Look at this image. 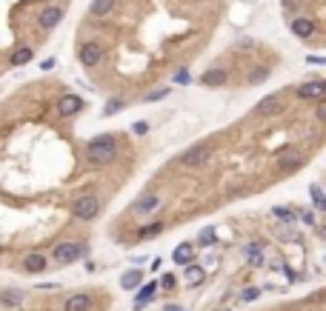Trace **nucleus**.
Here are the masks:
<instances>
[{
  "label": "nucleus",
  "instance_id": "nucleus-18",
  "mask_svg": "<svg viewBox=\"0 0 326 311\" xmlns=\"http://www.w3.org/2000/svg\"><path fill=\"white\" fill-rule=\"evenodd\" d=\"M192 254H195V248H192V243H181V246L174 248L172 260L178 263V266H189V260H192Z\"/></svg>",
  "mask_w": 326,
  "mask_h": 311
},
{
  "label": "nucleus",
  "instance_id": "nucleus-27",
  "mask_svg": "<svg viewBox=\"0 0 326 311\" xmlns=\"http://www.w3.org/2000/svg\"><path fill=\"white\" fill-rule=\"evenodd\" d=\"M246 257H249V263L261 266V263H263V257H261V243H249V246H246Z\"/></svg>",
  "mask_w": 326,
  "mask_h": 311
},
{
  "label": "nucleus",
  "instance_id": "nucleus-8",
  "mask_svg": "<svg viewBox=\"0 0 326 311\" xmlns=\"http://www.w3.org/2000/svg\"><path fill=\"white\" fill-rule=\"evenodd\" d=\"M37 20H40V29H58L60 26V20H63V9L60 6H46L43 12H40V17H37Z\"/></svg>",
  "mask_w": 326,
  "mask_h": 311
},
{
  "label": "nucleus",
  "instance_id": "nucleus-23",
  "mask_svg": "<svg viewBox=\"0 0 326 311\" xmlns=\"http://www.w3.org/2000/svg\"><path fill=\"white\" fill-rule=\"evenodd\" d=\"M26 268H29L32 274L43 271V268H46V257H43V254H29V257H26Z\"/></svg>",
  "mask_w": 326,
  "mask_h": 311
},
{
  "label": "nucleus",
  "instance_id": "nucleus-31",
  "mask_svg": "<svg viewBox=\"0 0 326 311\" xmlns=\"http://www.w3.org/2000/svg\"><path fill=\"white\" fill-rule=\"evenodd\" d=\"M132 131H135V134H146V131H149V123H146V120H138V123H132Z\"/></svg>",
  "mask_w": 326,
  "mask_h": 311
},
{
  "label": "nucleus",
  "instance_id": "nucleus-35",
  "mask_svg": "<svg viewBox=\"0 0 326 311\" xmlns=\"http://www.w3.org/2000/svg\"><path fill=\"white\" fill-rule=\"evenodd\" d=\"M300 217H304L306 225H315V214H312V211H300Z\"/></svg>",
  "mask_w": 326,
  "mask_h": 311
},
{
  "label": "nucleus",
  "instance_id": "nucleus-22",
  "mask_svg": "<svg viewBox=\"0 0 326 311\" xmlns=\"http://www.w3.org/2000/svg\"><path fill=\"white\" fill-rule=\"evenodd\" d=\"M309 194H312V206L318 211H323L326 209V194H323V188L318 186V183H312L309 186Z\"/></svg>",
  "mask_w": 326,
  "mask_h": 311
},
{
  "label": "nucleus",
  "instance_id": "nucleus-5",
  "mask_svg": "<svg viewBox=\"0 0 326 311\" xmlns=\"http://www.w3.org/2000/svg\"><path fill=\"white\" fill-rule=\"evenodd\" d=\"M209 146L206 143H197L192 146V149H186V152L181 154V163L183 166H200V163H206V157H209Z\"/></svg>",
  "mask_w": 326,
  "mask_h": 311
},
{
  "label": "nucleus",
  "instance_id": "nucleus-19",
  "mask_svg": "<svg viewBox=\"0 0 326 311\" xmlns=\"http://www.w3.org/2000/svg\"><path fill=\"white\" fill-rule=\"evenodd\" d=\"M112 9H115V0H92L89 15H92V17H106Z\"/></svg>",
  "mask_w": 326,
  "mask_h": 311
},
{
  "label": "nucleus",
  "instance_id": "nucleus-11",
  "mask_svg": "<svg viewBox=\"0 0 326 311\" xmlns=\"http://www.w3.org/2000/svg\"><path fill=\"white\" fill-rule=\"evenodd\" d=\"M92 308V294H72L69 300L63 303V311H89Z\"/></svg>",
  "mask_w": 326,
  "mask_h": 311
},
{
  "label": "nucleus",
  "instance_id": "nucleus-7",
  "mask_svg": "<svg viewBox=\"0 0 326 311\" xmlns=\"http://www.w3.org/2000/svg\"><path fill=\"white\" fill-rule=\"evenodd\" d=\"M283 106V97L281 94H269V97H263V100H258V106H255V115H261V117H272L278 115Z\"/></svg>",
  "mask_w": 326,
  "mask_h": 311
},
{
  "label": "nucleus",
  "instance_id": "nucleus-3",
  "mask_svg": "<svg viewBox=\"0 0 326 311\" xmlns=\"http://www.w3.org/2000/svg\"><path fill=\"white\" fill-rule=\"evenodd\" d=\"M97 211H101V200L94 194H83L72 203L74 220H92V217H97Z\"/></svg>",
  "mask_w": 326,
  "mask_h": 311
},
{
  "label": "nucleus",
  "instance_id": "nucleus-36",
  "mask_svg": "<svg viewBox=\"0 0 326 311\" xmlns=\"http://www.w3.org/2000/svg\"><path fill=\"white\" fill-rule=\"evenodd\" d=\"M174 80H178V83H189V72H178V77H174Z\"/></svg>",
  "mask_w": 326,
  "mask_h": 311
},
{
  "label": "nucleus",
  "instance_id": "nucleus-29",
  "mask_svg": "<svg viewBox=\"0 0 326 311\" xmlns=\"http://www.w3.org/2000/svg\"><path fill=\"white\" fill-rule=\"evenodd\" d=\"M200 243H203V246H209V243H215V229H212V225L200 232Z\"/></svg>",
  "mask_w": 326,
  "mask_h": 311
},
{
  "label": "nucleus",
  "instance_id": "nucleus-28",
  "mask_svg": "<svg viewBox=\"0 0 326 311\" xmlns=\"http://www.w3.org/2000/svg\"><path fill=\"white\" fill-rule=\"evenodd\" d=\"M169 94H172V89H152L143 100L146 103H158V100H163V97H169Z\"/></svg>",
  "mask_w": 326,
  "mask_h": 311
},
{
  "label": "nucleus",
  "instance_id": "nucleus-14",
  "mask_svg": "<svg viewBox=\"0 0 326 311\" xmlns=\"http://www.w3.org/2000/svg\"><path fill=\"white\" fill-rule=\"evenodd\" d=\"M160 209V197L158 194H146V197H140L138 203H135V211L138 214H152V211H158Z\"/></svg>",
  "mask_w": 326,
  "mask_h": 311
},
{
  "label": "nucleus",
  "instance_id": "nucleus-1",
  "mask_svg": "<svg viewBox=\"0 0 326 311\" xmlns=\"http://www.w3.org/2000/svg\"><path fill=\"white\" fill-rule=\"evenodd\" d=\"M86 157L94 166H106L117 157V140L115 134H97L94 140H89L86 146Z\"/></svg>",
  "mask_w": 326,
  "mask_h": 311
},
{
  "label": "nucleus",
  "instance_id": "nucleus-21",
  "mask_svg": "<svg viewBox=\"0 0 326 311\" xmlns=\"http://www.w3.org/2000/svg\"><path fill=\"white\" fill-rule=\"evenodd\" d=\"M140 282H143V271H126L123 277H120V289H126V291H132V289H138Z\"/></svg>",
  "mask_w": 326,
  "mask_h": 311
},
{
  "label": "nucleus",
  "instance_id": "nucleus-16",
  "mask_svg": "<svg viewBox=\"0 0 326 311\" xmlns=\"http://www.w3.org/2000/svg\"><path fill=\"white\" fill-rule=\"evenodd\" d=\"M23 300H26V294L17 289H9L0 294V305H6V308H17V305H23Z\"/></svg>",
  "mask_w": 326,
  "mask_h": 311
},
{
  "label": "nucleus",
  "instance_id": "nucleus-26",
  "mask_svg": "<svg viewBox=\"0 0 326 311\" xmlns=\"http://www.w3.org/2000/svg\"><path fill=\"white\" fill-rule=\"evenodd\" d=\"M272 214H275V217L281 220L283 225H292V223H295V211H289V209H281V206H275V209H272Z\"/></svg>",
  "mask_w": 326,
  "mask_h": 311
},
{
  "label": "nucleus",
  "instance_id": "nucleus-6",
  "mask_svg": "<svg viewBox=\"0 0 326 311\" xmlns=\"http://www.w3.org/2000/svg\"><path fill=\"white\" fill-rule=\"evenodd\" d=\"M323 94H326L323 80H309V83H300V86H297V97H300V100H320Z\"/></svg>",
  "mask_w": 326,
  "mask_h": 311
},
{
  "label": "nucleus",
  "instance_id": "nucleus-4",
  "mask_svg": "<svg viewBox=\"0 0 326 311\" xmlns=\"http://www.w3.org/2000/svg\"><path fill=\"white\" fill-rule=\"evenodd\" d=\"M101 60H103V49H101L97 40H89V43L80 46V63L83 66L94 69V66H101Z\"/></svg>",
  "mask_w": 326,
  "mask_h": 311
},
{
  "label": "nucleus",
  "instance_id": "nucleus-30",
  "mask_svg": "<svg viewBox=\"0 0 326 311\" xmlns=\"http://www.w3.org/2000/svg\"><path fill=\"white\" fill-rule=\"evenodd\" d=\"M261 297V289H246L243 294H240V300H246V303H252V300H258Z\"/></svg>",
  "mask_w": 326,
  "mask_h": 311
},
{
  "label": "nucleus",
  "instance_id": "nucleus-2",
  "mask_svg": "<svg viewBox=\"0 0 326 311\" xmlns=\"http://www.w3.org/2000/svg\"><path fill=\"white\" fill-rule=\"evenodd\" d=\"M83 254H86L83 243H58L55 251H52V257H55V263H60V266H69V263H78Z\"/></svg>",
  "mask_w": 326,
  "mask_h": 311
},
{
  "label": "nucleus",
  "instance_id": "nucleus-17",
  "mask_svg": "<svg viewBox=\"0 0 326 311\" xmlns=\"http://www.w3.org/2000/svg\"><path fill=\"white\" fill-rule=\"evenodd\" d=\"M300 163H304V154H297V152H286L278 157V166H281L283 172H292V168H297Z\"/></svg>",
  "mask_w": 326,
  "mask_h": 311
},
{
  "label": "nucleus",
  "instance_id": "nucleus-9",
  "mask_svg": "<svg viewBox=\"0 0 326 311\" xmlns=\"http://www.w3.org/2000/svg\"><path fill=\"white\" fill-rule=\"evenodd\" d=\"M80 109H83V97H78V94H63L58 100V111L63 117H74Z\"/></svg>",
  "mask_w": 326,
  "mask_h": 311
},
{
  "label": "nucleus",
  "instance_id": "nucleus-13",
  "mask_svg": "<svg viewBox=\"0 0 326 311\" xmlns=\"http://www.w3.org/2000/svg\"><path fill=\"white\" fill-rule=\"evenodd\" d=\"M32 58H35V51H32V46H17V49L12 51V60H9V66H15V69H20V66L32 63Z\"/></svg>",
  "mask_w": 326,
  "mask_h": 311
},
{
  "label": "nucleus",
  "instance_id": "nucleus-24",
  "mask_svg": "<svg viewBox=\"0 0 326 311\" xmlns=\"http://www.w3.org/2000/svg\"><path fill=\"white\" fill-rule=\"evenodd\" d=\"M126 106V100L123 97H109V103L103 106V117H112V115H117V111Z\"/></svg>",
  "mask_w": 326,
  "mask_h": 311
},
{
  "label": "nucleus",
  "instance_id": "nucleus-38",
  "mask_svg": "<svg viewBox=\"0 0 326 311\" xmlns=\"http://www.w3.org/2000/svg\"><path fill=\"white\" fill-rule=\"evenodd\" d=\"M166 311H183L181 305H166Z\"/></svg>",
  "mask_w": 326,
  "mask_h": 311
},
{
  "label": "nucleus",
  "instance_id": "nucleus-10",
  "mask_svg": "<svg viewBox=\"0 0 326 311\" xmlns=\"http://www.w3.org/2000/svg\"><path fill=\"white\" fill-rule=\"evenodd\" d=\"M226 80H229V72H226V69H209V72H203V74H200V83H203L206 89L223 86Z\"/></svg>",
  "mask_w": 326,
  "mask_h": 311
},
{
  "label": "nucleus",
  "instance_id": "nucleus-32",
  "mask_svg": "<svg viewBox=\"0 0 326 311\" xmlns=\"http://www.w3.org/2000/svg\"><path fill=\"white\" fill-rule=\"evenodd\" d=\"M158 286H163V289H172V286H174V277H172V274H163Z\"/></svg>",
  "mask_w": 326,
  "mask_h": 311
},
{
  "label": "nucleus",
  "instance_id": "nucleus-15",
  "mask_svg": "<svg viewBox=\"0 0 326 311\" xmlns=\"http://www.w3.org/2000/svg\"><path fill=\"white\" fill-rule=\"evenodd\" d=\"M183 280H186L189 289H195V286H200V282L206 280V271H203V266H186V271H183Z\"/></svg>",
  "mask_w": 326,
  "mask_h": 311
},
{
  "label": "nucleus",
  "instance_id": "nucleus-37",
  "mask_svg": "<svg viewBox=\"0 0 326 311\" xmlns=\"http://www.w3.org/2000/svg\"><path fill=\"white\" fill-rule=\"evenodd\" d=\"M295 3H297V0H283V9H292Z\"/></svg>",
  "mask_w": 326,
  "mask_h": 311
},
{
  "label": "nucleus",
  "instance_id": "nucleus-12",
  "mask_svg": "<svg viewBox=\"0 0 326 311\" xmlns=\"http://www.w3.org/2000/svg\"><path fill=\"white\" fill-rule=\"evenodd\" d=\"M292 35L300 37V40H309V37L315 35V23H312L309 17H295V20H292Z\"/></svg>",
  "mask_w": 326,
  "mask_h": 311
},
{
  "label": "nucleus",
  "instance_id": "nucleus-33",
  "mask_svg": "<svg viewBox=\"0 0 326 311\" xmlns=\"http://www.w3.org/2000/svg\"><path fill=\"white\" fill-rule=\"evenodd\" d=\"M55 66H58V60H55V58H46L43 63H40V69H43V72H52Z\"/></svg>",
  "mask_w": 326,
  "mask_h": 311
},
{
  "label": "nucleus",
  "instance_id": "nucleus-20",
  "mask_svg": "<svg viewBox=\"0 0 326 311\" xmlns=\"http://www.w3.org/2000/svg\"><path fill=\"white\" fill-rule=\"evenodd\" d=\"M155 291H158V282H146V286H143V289H140V294H138V300H135V311H140V308H143V305L146 303H149V300H152V297H155Z\"/></svg>",
  "mask_w": 326,
  "mask_h": 311
},
{
  "label": "nucleus",
  "instance_id": "nucleus-34",
  "mask_svg": "<svg viewBox=\"0 0 326 311\" xmlns=\"http://www.w3.org/2000/svg\"><path fill=\"white\" fill-rule=\"evenodd\" d=\"M266 69H261V72H252V77H249V80H252V83H258V80H266Z\"/></svg>",
  "mask_w": 326,
  "mask_h": 311
},
{
  "label": "nucleus",
  "instance_id": "nucleus-25",
  "mask_svg": "<svg viewBox=\"0 0 326 311\" xmlns=\"http://www.w3.org/2000/svg\"><path fill=\"white\" fill-rule=\"evenodd\" d=\"M163 229H166V223H149V225H143L138 234H140V240H149V237H158Z\"/></svg>",
  "mask_w": 326,
  "mask_h": 311
}]
</instances>
